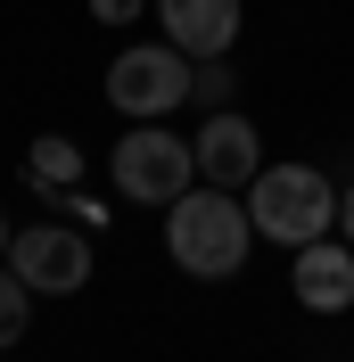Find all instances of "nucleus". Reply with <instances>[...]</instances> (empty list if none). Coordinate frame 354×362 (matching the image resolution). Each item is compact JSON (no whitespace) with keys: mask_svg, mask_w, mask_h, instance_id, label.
<instances>
[{"mask_svg":"<svg viewBox=\"0 0 354 362\" xmlns=\"http://www.w3.org/2000/svg\"><path fill=\"white\" fill-rule=\"evenodd\" d=\"M231 90H239V74L222 66V58H198V74H190V99H215V107H222Z\"/></svg>","mask_w":354,"mask_h":362,"instance_id":"9b49d317","label":"nucleus"},{"mask_svg":"<svg viewBox=\"0 0 354 362\" xmlns=\"http://www.w3.org/2000/svg\"><path fill=\"white\" fill-rule=\"evenodd\" d=\"M190 148H198V173L215 181V189H239V181L264 173V157H256V124H247V115H231V107H222L215 124L190 140Z\"/></svg>","mask_w":354,"mask_h":362,"instance_id":"0eeeda50","label":"nucleus"},{"mask_svg":"<svg viewBox=\"0 0 354 362\" xmlns=\"http://www.w3.org/2000/svg\"><path fill=\"white\" fill-rule=\"evenodd\" d=\"M156 17L181 58H222L239 42V0H156Z\"/></svg>","mask_w":354,"mask_h":362,"instance_id":"423d86ee","label":"nucleus"},{"mask_svg":"<svg viewBox=\"0 0 354 362\" xmlns=\"http://www.w3.org/2000/svg\"><path fill=\"white\" fill-rule=\"evenodd\" d=\"M338 223H346V247H354V189L338 198Z\"/></svg>","mask_w":354,"mask_h":362,"instance_id":"ddd939ff","label":"nucleus"},{"mask_svg":"<svg viewBox=\"0 0 354 362\" xmlns=\"http://www.w3.org/2000/svg\"><path fill=\"white\" fill-rule=\"evenodd\" d=\"M297 305H313V313H338V305H354V247L305 239V247H297Z\"/></svg>","mask_w":354,"mask_h":362,"instance_id":"6e6552de","label":"nucleus"},{"mask_svg":"<svg viewBox=\"0 0 354 362\" xmlns=\"http://www.w3.org/2000/svg\"><path fill=\"white\" fill-rule=\"evenodd\" d=\"M190 173H198V148L173 140V132H132L115 148V181H124L132 198H149V206H173L181 189H190Z\"/></svg>","mask_w":354,"mask_h":362,"instance_id":"39448f33","label":"nucleus"},{"mask_svg":"<svg viewBox=\"0 0 354 362\" xmlns=\"http://www.w3.org/2000/svg\"><path fill=\"white\" fill-rule=\"evenodd\" d=\"M25 321H33V288H25L17 272H0V346H17Z\"/></svg>","mask_w":354,"mask_h":362,"instance_id":"1a4fd4ad","label":"nucleus"},{"mask_svg":"<svg viewBox=\"0 0 354 362\" xmlns=\"http://www.w3.org/2000/svg\"><path fill=\"white\" fill-rule=\"evenodd\" d=\"M91 8H99V25H132L149 0H91Z\"/></svg>","mask_w":354,"mask_h":362,"instance_id":"f8f14e48","label":"nucleus"},{"mask_svg":"<svg viewBox=\"0 0 354 362\" xmlns=\"http://www.w3.org/2000/svg\"><path fill=\"white\" fill-rule=\"evenodd\" d=\"M8 272H17L25 288H42V296H74L91 280V239L67 230V223H25L8 239Z\"/></svg>","mask_w":354,"mask_h":362,"instance_id":"7ed1b4c3","label":"nucleus"},{"mask_svg":"<svg viewBox=\"0 0 354 362\" xmlns=\"http://www.w3.org/2000/svg\"><path fill=\"white\" fill-rule=\"evenodd\" d=\"M247 239H256V214L231 206V189H181L165 214V247L190 280H231L247 264Z\"/></svg>","mask_w":354,"mask_h":362,"instance_id":"f257e3e1","label":"nucleus"},{"mask_svg":"<svg viewBox=\"0 0 354 362\" xmlns=\"http://www.w3.org/2000/svg\"><path fill=\"white\" fill-rule=\"evenodd\" d=\"M247 189H256V206H247V214H256V230H264V239H280V247L321 239V230H330V214H338L330 173H313V165H264Z\"/></svg>","mask_w":354,"mask_h":362,"instance_id":"f03ea898","label":"nucleus"},{"mask_svg":"<svg viewBox=\"0 0 354 362\" xmlns=\"http://www.w3.org/2000/svg\"><path fill=\"white\" fill-rule=\"evenodd\" d=\"M83 173V157H74V140H33V181L42 189H58V181Z\"/></svg>","mask_w":354,"mask_h":362,"instance_id":"9d476101","label":"nucleus"},{"mask_svg":"<svg viewBox=\"0 0 354 362\" xmlns=\"http://www.w3.org/2000/svg\"><path fill=\"white\" fill-rule=\"evenodd\" d=\"M190 58H181V49H124V58H115L108 66V99L124 115H165V107H181V99H190Z\"/></svg>","mask_w":354,"mask_h":362,"instance_id":"20e7f679","label":"nucleus"},{"mask_svg":"<svg viewBox=\"0 0 354 362\" xmlns=\"http://www.w3.org/2000/svg\"><path fill=\"white\" fill-rule=\"evenodd\" d=\"M8 239H17V230H8V214H0V247H8Z\"/></svg>","mask_w":354,"mask_h":362,"instance_id":"4468645a","label":"nucleus"}]
</instances>
